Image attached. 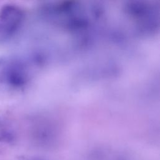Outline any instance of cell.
Returning <instances> with one entry per match:
<instances>
[{
  "label": "cell",
  "mask_w": 160,
  "mask_h": 160,
  "mask_svg": "<svg viewBox=\"0 0 160 160\" xmlns=\"http://www.w3.org/2000/svg\"><path fill=\"white\" fill-rule=\"evenodd\" d=\"M122 11L131 28L138 34L151 35L159 26V4L156 1H133L125 2Z\"/></svg>",
  "instance_id": "1"
},
{
  "label": "cell",
  "mask_w": 160,
  "mask_h": 160,
  "mask_svg": "<svg viewBox=\"0 0 160 160\" xmlns=\"http://www.w3.org/2000/svg\"><path fill=\"white\" fill-rule=\"evenodd\" d=\"M28 74L26 69L21 64H14L8 71V82L15 87H21L28 81Z\"/></svg>",
  "instance_id": "3"
},
{
  "label": "cell",
  "mask_w": 160,
  "mask_h": 160,
  "mask_svg": "<svg viewBox=\"0 0 160 160\" xmlns=\"http://www.w3.org/2000/svg\"><path fill=\"white\" fill-rule=\"evenodd\" d=\"M23 18L22 10L13 5L5 6L0 11V19L5 22L7 30L11 32L18 29Z\"/></svg>",
  "instance_id": "2"
}]
</instances>
